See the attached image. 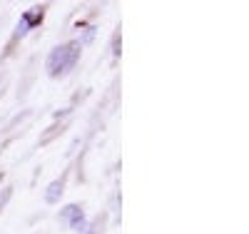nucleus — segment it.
<instances>
[{
  "instance_id": "obj_3",
  "label": "nucleus",
  "mask_w": 249,
  "mask_h": 234,
  "mask_svg": "<svg viewBox=\"0 0 249 234\" xmlns=\"http://www.w3.org/2000/svg\"><path fill=\"white\" fill-rule=\"evenodd\" d=\"M62 192H65V180H55V182H50L48 189H45V202H48V204L60 202Z\"/></svg>"
},
{
  "instance_id": "obj_4",
  "label": "nucleus",
  "mask_w": 249,
  "mask_h": 234,
  "mask_svg": "<svg viewBox=\"0 0 249 234\" xmlns=\"http://www.w3.org/2000/svg\"><path fill=\"white\" fill-rule=\"evenodd\" d=\"M120 48H122V35H120V30H117V33L112 35V55H115V57H120V53H122Z\"/></svg>"
},
{
  "instance_id": "obj_6",
  "label": "nucleus",
  "mask_w": 249,
  "mask_h": 234,
  "mask_svg": "<svg viewBox=\"0 0 249 234\" xmlns=\"http://www.w3.org/2000/svg\"><path fill=\"white\" fill-rule=\"evenodd\" d=\"M0 152H3V150H0Z\"/></svg>"
},
{
  "instance_id": "obj_1",
  "label": "nucleus",
  "mask_w": 249,
  "mask_h": 234,
  "mask_svg": "<svg viewBox=\"0 0 249 234\" xmlns=\"http://www.w3.org/2000/svg\"><path fill=\"white\" fill-rule=\"evenodd\" d=\"M80 50L82 45L77 40H70V42H62V45L53 48L48 60H45V70L50 77H60V75H65L70 72L75 65H77V60H80Z\"/></svg>"
},
{
  "instance_id": "obj_5",
  "label": "nucleus",
  "mask_w": 249,
  "mask_h": 234,
  "mask_svg": "<svg viewBox=\"0 0 249 234\" xmlns=\"http://www.w3.org/2000/svg\"><path fill=\"white\" fill-rule=\"evenodd\" d=\"M80 234H95V227H92V224H85Z\"/></svg>"
},
{
  "instance_id": "obj_2",
  "label": "nucleus",
  "mask_w": 249,
  "mask_h": 234,
  "mask_svg": "<svg viewBox=\"0 0 249 234\" xmlns=\"http://www.w3.org/2000/svg\"><path fill=\"white\" fill-rule=\"evenodd\" d=\"M60 222H65V224H70L72 229L80 232L82 227H85V212H82L80 204H68L60 212Z\"/></svg>"
}]
</instances>
